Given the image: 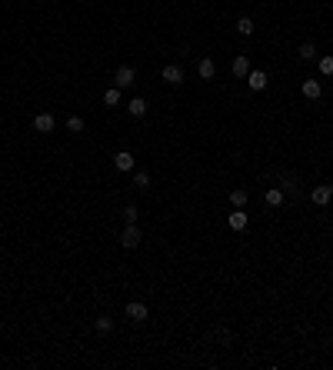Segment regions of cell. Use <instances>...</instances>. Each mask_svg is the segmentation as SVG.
Segmentation results:
<instances>
[{"label": "cell", "instance_id": "1", "mask_svg": "<svg viewBox=\"0 0 333 370\" xmlns=\"http://www.w3.org/2000/svg\"><path fill=\"white\" fill-rule=\"evenodd\" d=\"M120 243H123V247H130V250L140 247V227H137V224H127V230L120 233Z\"/></svg>", "mask_w": 333, "mask_h": 370}, {"label": "cell", "instance_id": "2", "mask_svg": "<svg viewBox=\"0 0 333 370\" xmlns=\"http://www.w3.org/2000/svg\"><path fill=\"white\" fill-rule=\"evenodd\" d=\"M147 314H150V310H147V304H140V300H130V304H127V317H130V320L143 323V320H147Z\"/></svg>", "mask_w": 333, "mask_h": 370}, {"label": "cell", "instance_id": "3", "mask_svg": "<svg viewBox=\"0 0 333 370\" xmlns=\"http://www.w3.org/2000/svg\"><path fill=\"white\" fill-rule=\"evenodd\" d=\"M310 200H313V203H320V207H323V203H330V200H333V187H330V184H323V187H313Z\"/></svg>", "mask_w": 333, "mask_h": 370}, {"label": "cell", "instance_id": "4", "mask_svg": "<svg viewBox=\"0 0 333 370\" xmlns=\"http://www.w3.org/2000/svg\"><path fill=\"white\" fill-rule=\"evenodd\" d=\"M134 67H120L117 73H113V87H130V84H134Z\"/></svg>", "mask_w": 333, "mask_h": 370}, {"label": "cell", "instance_id": "5", "mask_svg": "<svg viewBox=\"0 0 333 370\" xmlns=\"http://www.w3.org/2000/svg\"><path fill=\"white\" fill-rule=\"evenodd\" d=\"M54 127H57V120L50 113H37V117H33V130H40V134H50Z\"/></svg>", "mask_w": 333, "mask_h": 370}, {"label": "cell", "instance_id": "6", "mask_svg": "<svg viewBox=\"0 0 333 370\" xmlns=\"http://www.w3.org/2000/svg\"><path fill=\"white\" fill-rule=\"evenodd\" d=\"M246 84H250V90H263L270 84V77L263 70H250V73H246Z\"/></svg>", "mask_w": 333, "mask_h": 370}, {"label": "cell", "instance_id": "7", "mask_svg": "<svg viewBox=\"0 0 333 370\" xmlns=\"http://www.w3.org/2000/svg\"><path fill=\"white\" fill-rule=\"evenodd\" d=\"M163 80L177 87V84H183V70H180L177 64H166V67H163Z\"/></svg>", "mask_w": 333, "mask_h": 370}, {"label": "cell", "instance_id": "8", "mask_svg": "<svg viewBox=\"0 0 333 370\" xmlns=\"http://www.w3.org/2000/svg\"><path fill=\"white\" fill-rule=\"evenodd\" d=\"M227 224H230V230H246V214H243V207H237L227 217Z\"/></svg>", "mask_w": 333, "mask_h": 370}, {"label": "cell", "instance_id": "9", "mask_svg": "<svg viewBox=\"0 0 333 370\" xmlns=\"http://www.w3.org/2000/svg\"><path fill=\"white\" fill-rule=\"evenodd\" d=\"M197 73H200V80H214V77H217V64L210 60V57H206V60H200Z\"/></svg>", "mask_w": 333, "mask_h": 370}, {"label": "cell", "instance_id": "10", "mask_svg": "<svg viewBox=\"0 0 333 370\" xmlns=\"http://www.w3.org/2000/svg\"><path fill=\"white\" fill-rule=\"evenodd\" d=\"M113 163H117V170H134V153H130V150L113 153Z\"/></svg>", "mask_w": 333, "mask_h": 370}, {"label": "cell", "instance_id": "11", "mask_svg": "<svg viewBox=\"0 0 333 370\" xmlns=\"http://www.w3.org/2000/svg\"><path fill=\"white\" fill-rule=\"evenodd\" d=\"M230 70H233V77H246V73H250V60H246L243 54H240V57H233Z\"/></svg>", "mask_w": 333, "mask_h": 370}, {"label": "cell", "instance_id": "12", "mask_svg": "<svg viewBox=\"0 0 333 370\" xmlns=\"http://www.w3.org/2000/svg\"><path fill=\"white\" fill-rule=\"evenodd\" d=\"M263 200H267L270 207H283V200H286V197H283V190H280V187H270V190L263 193Z\"/></svg>", "mask_w": 333, "mask_h": 370}, {"label": "cell", "instance_id": "13", "mask_svg": "<svg viewBox=\"0 0 333 370\" xmlns=\"http://www.w3.org/2000/svg\"><path fill=\"white\" fill-rule=\"evenodd\" d=\"M300 90H303V97H307V100H317V97L323 94V87H320L317 80H303V87H300Z\"/></svg>", "mask_w": 333, "mask_h": 370}, {"label": "cell", "instance_id": "14", "mask_svg": "<svg viewBox=\"0 0 333 370\" xmlns=\"http://www.w3.org/2000/svg\"><path fill=\"white\" fill-rule=\"evenodd\" d=\"M127 110H130V117H143V113H147V104H143L140 97H134V100L127 104Z\"/></svg>", "mask_w": 333, "mask_h": 370}, {"label": "cell", "instance_id": "15", "mask_svg": "<svg viewBox=\"0 0 333 370\" xmlns=\"http://www.w3.org/2000/svg\"><path fill=\"white\" fill-rule=\"evenodd\" d=\"M237 33L250 37V33H254V20H250V17H240V20H237Z\"/></svg>", "mask_w": 333, "mask_h": 370}, {"label": "cell", "instance_id": "16", "mask_svg": "<svg viewBox=\"0 0 333 370\" xmlns=\"http://www.w3.org/2000/svg\"><path fill=\"white\" fill-rule=\"evenodd\" d=\"M103 104H107V107H117V104H120V87H110V90H107V94H103Z\"/></svg>", "mask_w": 333, "mask_h": 370}, {"label": "cell", "instance_id": "17", "mask_svg": "<svg viewBox=\"0 0 333 370\" xmlns=\"http://www.w3.org/2000/svg\"><path fill=\"white\" fill-rule=\"evenodd\" d=\"M320 73H323V77H333V57L330 54H326V57H320Z\"/></svg>", "mask_w": 333, "mask_h": 370}, {"label": "cell", "instance_id": "18", "mask_svg": "<svg viewBox=\"0 0 333 370\" xmlns=\"http://www.w3.org/2000/svg\"><path fill=\"white\" fill-rule=\"evenodd\" d=\"M134 184L140 187V190H147V187H150V174H147V170H137V174H134Z\"/></svg>", "mask_w": 333, "mask_h": 370}, {"label": "cell", "instance_id": "19", "mask_svg": "<svg viewBox=\"0 0 333 370\" xmlns=\"http://www.w3.org/2000/svg\"><path fill=\"white\" fill-rule=\"evenodd\" d=\"M317 57V47L313 44H300V60H313Z\"/></svg>", "mask_w": 333, "mask_h": 370}, {"label": "cell", "instance_id": "20", "mask_svg": "<svg viewBox=\"0 0 333 370\" xmlns=\"http://www.w3.org/2000/svg\"><path fill=\"white\" fill-rule=\"evenodd\" d=\"M230 203H233V207H246V190H233L230 193Z\"/></svg>", "mask_w": 333, "mask_h": 370}, {"label": "cell", "instance_id": "21", "mask_svg": "<svg viewBox=\"0 0 333 370\" xmlns=\"http://www.w3.org/2000/svg\"><path fill=\"white\" fill-rule=\"evenodd\" d=\"M97 330H100V334H110L113 320H110V317H97Z\"/></svg>", "mask_w": 333, "mask_h": 370}, {"label": "cell", "instance_id": "22", "mask_svg": "<svg viewBox=\"0 0 333 370\" xmlns=\"http://www.w3.org/2000/svg\"><path fill=\"white\" fill-rule=\"evenodd\" d=\"M137 217H140L137 207H134V203H127V207H123V220H127V224H137Z\"/></svg>", "mask_w": 333, "mask_h": 370}, {"label": "cell", "instance_id": "23", "mask_svg": "<svg viewBox=\"0 0 333 370\" xmlns=\"http://www.w3.org/2000/svg\"><path fill=\"white\" fill-rule=\"evenodd\" d=\"M67 130H70V134H80V130H84V120H80V117H70V120H67Z\"/></svg>", "mask_w": 333, "mask_h": 370}]
</instances>
